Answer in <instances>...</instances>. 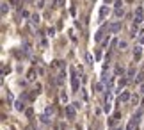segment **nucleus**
<instances>
[{"mask_svg":"<svg viewBox=\"0 0 144 130\" xmlns=\"http://www.w3.org/2000/svg\"><path fill=\"white\" fill-rule=\"evenodd\" d=\"M52 116H53V109H52V107H48L46 112L41 114V118H39V119H41L43 123H50V121H52Z\"/></svg>","mask_w":144,"mask_h":130,"instance_id":"f257e3e1","label":"nucleus"},{"mask_svg":"<svg viewBox=\"0 0 144 130\" xmlns=\"http://www.w3.org/2000/svg\"><path fill=\"white\" fill-rule=\"evenodd\" d=\"M71 86H73V91H78V78H76V70L71 68Z\"/></svg>","mask_w":144,"mask_h":130,"instance_id":"f03ea898","label":"nucleus"},{"mask_svg":"<svg viewBox=\"0 0 144 130\" xmlns=\"http://www.w3.org/2000/svg\"><path fill=\"white\" fill-rule=\"evenodd\" d=\"M142 21V7H137L135 11V25H139Z\"/></svg>","mask_w":144,"mask_h":130,"instance_id":"7ed1b4c3","label":"nucleus"},{"mask_svg":"<svg viewBox=\"0 0 144 130\" xmlns=\"http://www.w3.org/2000/svg\"><path fill=\"white\" fill-rule=\"evenodd\" d=\"M66 116H68V119H75V107H66Z\"/></svg>","mask_w":144,"mask_h":130,"instance_id":"20e7f679","label":"nucleus"},{"mask_svg":"<svg viewBox=\"0 0 144 130\" xmlns=\"http://www.w3.org/2000/svg\"><path fill=\"white\" fill-rule=\"evenodd\" d=\"M64 80H66V71H64V70H61L59 77H57V84H59V86H62V84H64Z\"/></svg>","mask_w":144,"mask_h":130,"instance_id":"39448f33","label":"nucleus"},{"mask_svg":"<svg viewBox=\"0 0 144 130\" xmlns=\"http://www.w3.org/2000/svg\"><path fill=\"white\" fill-rule=\"evenodd\" d=\"M137 123H139V116H133V118H132V121H130V125H128V130H135Z\"/></svg>","mask_w":144,"mask_h":130,"instance_id":"423d86ee","label":"nucleus"},{"mask_svg":"<svg viewBox=\"0 0 144 130\" xmlns=\"http://www.w3.org/2000/svg\"><path fill=\"white\" fill-rule=\"evenodd\" d=\"M119 98H121V102H128V98H130V93H128V91H123Z\"/></svg>","mask_w":144,"mask_h":130,"instance_id":"0eeeda50","label":"nucleus"},{"mask_svg":"<svg viewBox=\"0 0 144 130\" xmlns=\"http://www.w3.org/2000/svg\"><path fill=\"white\" fill-rule=\"evenodd\" d=\"M133 59L135 61L141 59V48H135V50H133Z\"/></svg>","mask_w":144,"mask_h":130,"instance_id":"6e6552de","label":"nucleus"},{"mask_svg":"<svg viewBox=\"0 0 144 130\" xmlns=\"http://www.w3.org/2000/svg\"><path fill=\"white\" fill-rule=\"evenodd\" d=\"M14 107H16V110H23V100H18Z\"/></svg>","mask_w":144,"mask_h":130,"instance_id":"1a4fd4ad","label":"nucleus"},{"mask_svg":"<svg viewBox=\"0 0 144 130\" xmlns=\"http://www.w3.org/2000/svg\"><path fill=\"white\" fill-rule=\"evenodd\" d=\"M64 4H66V0H55V2H53V6H55V7H62Z\"/></svg>","mask_w":144,"mask_h":130,"instance_id":"9d476101","label":"nucleus"},{"mask_svg":"<svg viewBox=\"0 0 144 130\" xmlns=\"http://www.w3.org/2000/svg\"><path fill=\"white\" fill-rule=\"evenodd\" d=\"M101 36H103V30H98V32H96V36H94V41H100V39H101Z\"/></svg>","mask_w":144,"mask_h":130,"instance_id":"9b49d317","label":"nucleus"},{"mask_svg":"<svg viewBox=\"0 0 144 130\" xmlns=\"http://www.w3.org/2000/svg\"><path fill=\"white\" fill-rule=\"evenodd\" d=\"M107 16V7H101V13H100V18L103 20V18Z\"/></svg>","mask_w":144,"mask_h":130,"instance_id":"f8f14e48","label":"nucleus"},{"mask_svg":"<svg viewBox=\"0 0 144 130\" xmlns=\"http://www.w3.org/2000/svg\"><path fill=\"white\" fill-rule=\"evenodd\" d=\"M29 78H30V80L36 78V70H30V71H29Z\"/></svg>","mask_w":144,"mask_h":130,"instance_id":"ddd939ff","label":"nucleus"},{"mask_svg":"<svg viewBox=\"0 0 144 130\" xmlns=\"http://www.w3.org/2000/svg\"><path fill=\"white\" fill-rule=\"evenodd\" d=\"M32 23H39V14H32Z\"/></svg>","mask_w":144,"mask_h":130,"instance_id":"4468645a","label":"nucleus"},{"mask_svg":"<svg viewBox=\"0 0 144 130\" xmlns=\"http://www.w3.org/2000/svg\"><path fill=\"white\" fill-rule=\"evenodd\" d=\"M119 29H121V27H119V23H112V30H114V32H118Z\"/></svg>","mask_w":144,"mask_h":130,"instance_id":"2eb2a0df","label":"nucleus"},{"mask_svg":"<svg viewBox=\"0 0 144 130\" xmlns=\"http://www.w3.org/2000/svg\"><path fill=\"white\" fill-rule=\"evenodd\" d=\"M61 100H62V102L68 100V95H66V91H62V93H61Z\"/></svg>","mask_w":144,"mask_h":130,"instance_id":"dca6fc26","label":"nucleus"},{"mask_svg":"<svg viewBox=\"0 0 144 130\" xmlns=\"http://www.w3.org/2000/svg\"><path fill=\"white\" fill-rule=\"evenodd\" d=\"M9 11V7H7V4H2V14H6V13Z\"/></svg>","mask_w":144,"mask_h":130,"instance_id":"f3484780","label":"nucleus"},{"mask_svg":"<svg viewBox=\"0 0 144 130\" xmlns=\"http://www.w3.org/2000/svg\"><path fill=\"white\" fill-rule=\"evenodd\" d=\"M126 82H128V80L125 78V77H123V78H119V86H121V87H123V86H125V84H126Z\"/></svg>","mask_w":144,"mask_h":130,"instance_id":"a211bd4d","label":"nucleus"},{"mask_svg":"<svg viewBox=\"0 0 144 130\" xmlns=\"http://www.w3.org/2000/svg\"><path fill=\"white\" fill-rule=\"evenodd\" d=\"M44 6V0H38V7H43Z\"/></svg>","mask_w":144,"mask_h":130,"instance_id":"6ab92c4d","label":"nucleus"},{"mask_svg":"<svg viewBox=\"0 0 144 130\" xmlns=\"http://www.w3.org/2000/svg\"><path fill=\"white\" fill-rule=\"evenodd\" d=\"M20 13H21V16H23V18H27V16H29V13H27V11H23V9H21Z\"/></svg>","mask_w":144,"mask_h":130,"instance_id":"aec40b11","label":"nucleus"},{"mask_svg":"<svg viewBox=\"0 0 144 130\" xmlns=\"http://www.w3.org/2000/svg\"><path fill=\"white\" fill-rule=\"evenodd\" d=\"M142 78H144V77H142V73H141V75H139V77H137V78H135V82H137V84H139V82H141V80H142Z\"/></svg>","mask_w":144,"mask_h":130,"instance_id":"412c9836","label":"nucleus"},{"mask_svg":"<svg viewBox=\"0 0 144 130\" xmlns=\"http://www.w3.org/2000/svg\"><path fill=\"white\" fill-rule=\"evenodd\" d=\"M11 4H13V6H18V4H20V0H11Z\"/></svg>","mask_w":144,"mask_h":130,"instance_id":"4be33fe9","label":"nucleus"},{"mask_svg":"<svg viewBox=\"0 0 144 130\" xmlns=\"http://www.w3.org/2000/svg\"><path fill=\"white\" fill-rule=\"evenodd\" d=\"M109 2H110V0H107V4H109Z\"/></svg>","mask_w":144,"mask_h":130,"instance_id":"5701e85b","label":"nucleus"}]
</instances>
